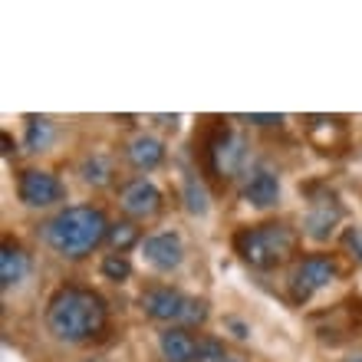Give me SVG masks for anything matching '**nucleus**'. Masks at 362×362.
<instances>
[{"instance_id":"2eb2a0df","label":"nucleus","mask_w":362,"mask_h":362,"mask_svg":"<svg viewBox=\"0 0 362 362\" xmlns=\"http://www.w3.org/2000/svg\"><path fill=\"white\" fill-rule=\"evenodd\" d=\"M185 208H188V214H208L211 201H208V188L201 185L198 175H188L185 178Z\"/></svg>"},{"instance_id":"39448f33","label":"nucleus","mask_w":362,"mask_h":362,"mask_svg":"<svg viewBox=\"0 0 362 362\" xmlns=\"http://www.w3.org/2000/svg\"><path fill=\"white\" fill-rule=\"evenodd\" d=\"M336 276H339V267H336L333 257H326V254L303 257L293 267V274H290V296H293V303H303L313 293L326 290L329 284H336Z\"/></svg>"},{"instance_id":"423d86ee","label":"nucleus","mask_w":362,"mask_h":362,"mask_svg":"<svg viewBox=\"0 0 362 362\" xmlns=\"http://www.w3.org/2000/svg\"><path fill=\"white\" fill-rule=\"evenodd\" d=\"M17 198L27 208H53V204L66 198V188H63V181L57 175L43 172V168H27L17 178Z\"/></svg>"},{"instance_id":"0eeeda50","label":"nucleus","mask_w":362,"mask_h":362,"mask_svg":"<svg viewBox=\"0 0 362 362\" xmlns=\"http://www.w3.org/2000/svg\"><path fill=\"white\" fill-rule=\"evenodd\" d=\"M142 257L148 267L162 270V274H172V270L181 267V260H185V244H181V238L172 234V230H158V234H148L142 240Z\"/></svg>"},{"instance_id":"9b49d317","label":"nucleus","mask_w":362,"mask_h":362,"mask_svg":"<svg viewBox=\"0 0 362 362\" xmlns=\"http://www.w3.org/2000/svg\"><path fill=\"white\" fill-rule=\"evenodd\" d=\"M339 218H343V208H339V201H336L333 194L316 198L313 208H310V214H306V234H310L313 240H326L336 230Z\"/></svg>"},{"instance_id":"6e6552de","label":"nucleus","mask_w":362,"mask_h":362,"mask_svg":"<svg viewBox=\"0 0 362 362\" xmlns=\"http://www.w3.org/2000/svg\"><path fill=\"white\" fill-rule=\"evenodd\" d=\"M119 208H122L129 218H139V221L155 218V214L162 211V191L155 188V181L135 178L119 191Z\"/></svg>"},{"instance_id":"4be33fe9","label":"nucleus","mask_w":362,"mask_h":362,"mask_svg":"<svg viewBox=\"0 0 362 362\" xmlns=\"http://www.w3.org/2000/svg\"><path fill=\"white\" fill-rule=\"evenodd\" d=\"M250 125H276V122H284V115H244Z\"/></svg>"},{"instance_id":"1a4fd4ad","label":"nucleus","mask_w":362,"mask_h":362,"mask_svg":"<svg viewBox=\"0 0 362 362\" xmlns=\"http://www.w3.org/2000/svg\"><path fill=\"white\" fill-rule=\"evenodd\" d=\"M198 339L201 336H194L185 326H165L158 333V353H162L165 362H194Z\"/></svg>"},{"instance_id":"aec40b11","label":"nucleus","mask_w":362,"mask_h":362,"mask_svg":"<svg viewBox=\"0 0 362 362\" xmlns=\"http://www.w3.org/2000/svg\"><path fill=\"white\" fill-rule=\"evenodd\" d=\"M47 142H49V122L47 119H30V125H27V148L30 152H40Z\"/></svg>"},{"instance_id":"5701e85b","label":"nucleus","mask_w":362,"mask_h":362,"mask_svg":"<svg viewBox=\"0 0 362 362\" xmlns=\"http://www.w3.org/2000/svg\"><path fill=\"white\" fill-rule=\"evenodd\" d=\"M346 362H362V356H356V359H346Z\"/></svg>"},{"instance_id":"4468645a","label":"nucleus","mask_w":362,"mask_h":362,"mask_svg":"<svg viewBox=\"0 0 362 362\" xmlns=\"http://www.w3.org/2000/svg\"><path fill=\"white\" fill-rule=\"evenodd\" d=\"M27 270H30V260H27V254H23V247L4 240V247H0V286H4V290L20 286L27 280Z\"/></svg>"},{"instance_id":"f257e3e1","label":"nucleus","mask_w":362,"mask_h":362,"mask_svg":"<svg viewBox=\"0 0 362 362\" xmlns=\"http://www.w3.org/2000/svg\"><path fill=\"white\" fill-rule=\"evenodd\" d=\"M109 306L89 286H59L47 303V329L53 339L69 346L89 343L105 333Z\"/></svg>"},{"instance_id":"f8f14e48","label":"nucleus","mask_w":362,"mask_h":362,"mask_svg":"<svg viewBox=\"0 0 362 362\" xmlns=\"http://www.w3.org/2000/svg\"><path fill=\"white\" fill-rule=\"evenodd\" d=\"M244 155H247L244 139H240V135H234V132H224L218 142L211 145V165L221 172V178L238 175V168L244 165Z\"/></svg>"},{"instance_id":"20e7f679","label":"nucleus","mask_w":362,"mask_h":362,"mask_svg":"<svg viewBox=\"0 0 362 362\" xmlns=\"http://www.w3.org/2000/svg\"><path fill=\"white\" fill-rule=\"evenodd\" d=\"M145 316H152L165 326H201L208 320V303L198 300V296L185 293V290H175V286H148L142 296H139Z\"/></svg>"},{"instance_id":"ddd939ff","label":"nucleus","mask_w":362,"mask_h":362,"mask_svg":"<svg viewBox=\"0 0 362 362\" xmlns=\"http://www.w3.org/2000/svg\"><path fill=\"white\" fill-rule=\"evenodd\" d=\"M125 158L132 162V168L139 172H152L165 162V145L155 139V135H132L129 145H125Z\"/></svg>"},{"instance_id":"f3484780","label":"nucleus","mask_w":362,"mask_h":362,"mask_svg":"<svg viewBox=\"0 0 362 362\" xmlns=\"http://www.w3.org/2000/svg\"><path fill=\"white\" fill-rule=\"evenodd\" d=\"M109 244H112L115 254H125V250L132 247V244H139V228H135L132 221H119V224H112L109 228Z\"/></svg>"},{"instance_id":"a211bd4d","label":"nucleus","mask_w":362,"mask_h":362,"mask_svg":"<svg viewBox=\"0 0 362 362\" xmlns=\"http://www.w3.org/2000/svg\"><path fill=\"white\" fill-rule=\"evenodd\" d=\"M103 276L112 284H125L132 276V264L125 260V254H105L103 257Z\"/></svg>"},{"instance_id":"9d476101","label":"nucleus","mask_w":362,"mask_h":362,"mask_svg":"<svg viewBox=\"0 0 362 362\" xmlns=\"http://www.w3.org/2000/svg\"><path fill=\"white\" fill-rule=\"evenodd\" d=\"M244 201L257 211L274 208L280 201V178L270 168H254L247 175V181H244Z\"/></svg>"},{"instance_id":"dca6fc26","label":"nucleus","mask_w":362,"mask_h":362,"mask_svg":"<svg viewBox=\"0 0 362 362\" xmlns=\"http://www.w3.org/2000/svg\"><path fill=\"white\" fill-rule=\"evenodd\" d=\"M79 172H83V181H86V185H95V188H99V185H109V181H112V162H109L105 155H89Z\"/></svg>"},{"instance_id":"6ab92c4d","label":"nucleus","mask_w":362,"mask_h":362,"mask_svg":"<svg viewBox=\"0 0 362 362\" xmlns=\"http://www.w3.org/2000/svg\"><path fill=\"white\" fill-rule=\"evenodd\" d=\"M194 362H230V359H228V349H224L221 339H214V336H201Z\"/></svg>"},{"instance_id":"7ed1b4c3","label":"nucleus","mask_w":362,"mask_h":362,"mask_svg":"<svg viewBox=\"0 0 362 362\" xmlns=\"http://www.w3.org/2000/svg\"><path fill=\"white\" fill-rule=\"evenodd\" d=\"M234 250L240 260L254 270H274L293 257L296 250V230L284 221H264L250 224L234 234Z\"/></svg>"},{"instance_id":"f03ea898","label":"nucleus","mask_w":362,"mask_h":362,"mask_svg":"<svg viewBox=\"0 0 362 362\" xmlns=\"http://www.w3.org/2000/svg\"><path fill=\"white\" fill-rule=\"evenodd\" d=\"M109 221L99 208L93 204H73V208H63L57 218H49L43 224V238L59 257L79 260L93 254L105 238H109Z\"/></svg>"},{"instance_id":"412c9836","label":"nucleus","mask_w":362,"mask_h":362,"mask_svg":"<svg viewBox=\"0 0 362 362\" xmlns=\"http://www.w3.org/2000/svg\"><path fill=\"white\" fill-rule=\"evenodd\" d=\"M343 240H346V247H349V254L362 260V228H349Z\"/></svg>"}]
</instances>
